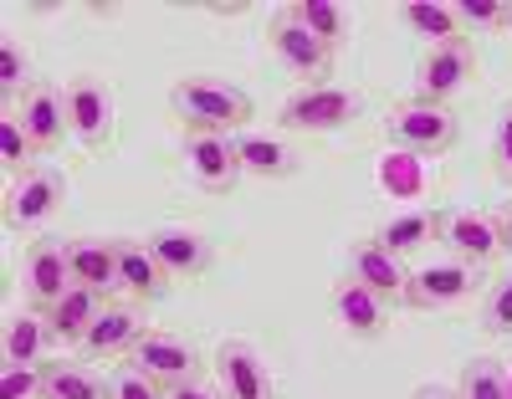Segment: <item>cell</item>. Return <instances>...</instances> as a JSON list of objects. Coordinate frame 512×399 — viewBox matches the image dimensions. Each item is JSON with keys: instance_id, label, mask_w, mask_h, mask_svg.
<instances>
[{"instance_id": "obj_1", "label": "cell", "mask_w": 512, "mask_h": 399, "mask_svg": "<svg viewBox=\"0 0 512 399\" xmlns=\"http://www.w3.org/2000/svg\"><path fill=\"white\" fill-rule=\"evenodd\" d=\"M169 108L190 133H241L251 123V98L221 77H180L169 87Z\"/></svg>"}, {"instance_id": "obj_2", "label": "cell", "mask_w": 512, "mask_h": 399, "mask_svg": "<svg viewBox=\"0 0 512 399\" xmlns=\"http://www.w3.org/2000/svg\"><path fill=\"white\" fill-rule=\"evenodd\" d=\"M384 133H390V144L415 154V159H441L451 154L456 144V113L446 103H425V98H405L390 108L384 118Z\"/></svg>"}, {"instance_id": "obj_3", "label": "cell", "mask_w": 512, "mask_h": 399, "mask_svg": "<svg viewBox=\"0 0 512 399\" xmlns=\"http://www.w3.org/2000/svg\"><path fill=\"white\" fill-rule=\"evenodd\" d=\"M359 113H364V98L354 87L323 82V87H297V93L277 108V123L287 133H333V128H349Z\"/></svg>"}, {"instance_id": "obj_4", "label": "cell", "mask_w": 512, "mask_h": 399, "mask_svg": "<svg viewBox=\"0 0 512 399\" xmlns=\"http://www.w3.org/2000/svg\"><path fill=\"white\" fill-rule=\"evenodd\" d=\"M267 47L272 57L292 72V77H303V87H323L333 77V47H323V41L297 21L292 11H282L272 26H267Z\"/></svg>"}, {"instance_id": "obj_5", "label": "cell", "mask_w": 512, "mask_h": 399, "mask_svg": "<svg viewBox=\"0 0 512 399\" xmlns=\"http://www.w3.org/2000/svg\"><path fill=\"white\" fill-rule=\"evenodd\" d=\"M62 200H67L62 169H47V164L26 169L21 180H11V190H6V231H36V226H47V220L62 210Z\"/></svg>"}, {"instance_id": "obj_6", "label": "cell", "mask_w": 512, "mask_h": 399, "mask_svg": "<svg viewBox=\"0 0 512 399\" xmlns=\"http://www.w3.org/2000/svg\"><path fill=\"white\" fill-rule=\"evenodd\" d=\"M67 123H72V139L98 154L113 144V87L93 72H82L67 82Z\"/></svg>"}, {"instance_id": "obj_7", "label": "cell", "mask_w": 512, "mask_h": 399, "mask_svg": "<svg viewBox=\"0 0 512 399\" xmlns=\"http://www.w3.org/2000/svg\"><path fill=\"white\" fill-rule=\"evenodd\" d=\"M477 272L482 266H466V261H431L410 272V287H405V307L415 313H441V307H456L477 292Z\"/></svg>"}, {"instance_id": "obj_8", "label": "cell", "mask_w": 512, "mask_h": 399, "mask_svg": "<svg viewBox=\"0 0 512 399\" xmlns=\"http://www.w3.org/2000/svg\"><path fill=\"white\" fill-rule=\"evenodd\" d=\"M472 77H477V52H472V41L425 47V57H420V67H415V98H425V103H451Z\"/></svg>"}, {"instance_id": "obj_9", "label": "cell", "mask_w": 512, "mask_h": 399, "mask_svg": "<svg viewBox=\"0 0 512 399\" xmlns=\"http://www.w3.org/2000/svg\"><path fill=\"white\" fill-rule=\"evenodd\" d=\"M185 169L205 195H226L241 180V159L231 133H185Z\"/></svg>"}, {"instance_id": "obj_10", "label": "cell", "mask_w": 512, "mask_h": 399, "mask_svg": "<svg viewBox=\"0 0 512 399\" xmlns=\"http://www.w3.org/2000/svg\"><path fill=\"white\" fill-rule=\"evenodd\" d=\"M21 287H26V297H31L36 313H47L52 302H62L67 287H72L67 241H57V236L31 241V251H26V261H21Z\"/></svg>"}, {"instance_id": "obj_11", "label": "cell", "mask_w": 512, "mask_h": 399, "mask_svg": "<svg viewBox=\"0 0 512 399\" xmlns=\"http://www.w3.org/2000/svg\"><path fill=\"white\" fill-rule=\"evenodd\" d=\"M328 313H333V323L344 328L349 338H364V343L390 333V302H384L379 292H369L359 277H344V282L333 287Z\"/></svg>"}, {"instance_id": "obj_12", "label": "cell", "mask_w": 512, "mask_h": 399, "mask_svg": "<svg viewBox=\"0 0 512 399\" xmlns=\"http://www.w3.org/2000/svg\"><path fill=\"white\" fill-rule=\"evenodd\" d=\"M128 364H134L139 374H149L159 389H175V384H185V379L200 374V353H195V343H185V338L144 333L139 348L128 353Z\"/></svg>"}, {"instance_id": "obj_13", "label": "cell", "mask_w": 512, "mask_h": 399, "mask_svg": "<svg viewBox=\"0 0 512 399\" xmlns=\"http://www.w3.org/2000/svg\"><path fill=\"white\" fill-rule=\"evenodd\" d=\"M16 118H21V128H26V139L36 144V154H57L62 139L72 133V123H67V87L36 82L31 93L21 98Z\"/></svg>"}, {"instance_id": "obj_14", "label": "cell", "mask_w": 512, "mask_h": 399, "mask_svg": "<svg viewBox=\"0 0 512 399\" xmlns=\"http://www.w3.org/2000/svg\"><path fill=\"white\" fill-rule=\"evenodd\" d=\"M149 246H154L159 266L169 272V282H200L210 272V261H216V246L190 226H159L149 236Z\"/></svg>"}, {"instance_id": "obj_15", "label": "cell", "mask_w": 512, "mask_h": 399, "mask_svg": "<svg viewBox=\"0 0 512 399\" xmlns=\"http://www.w3.org/2000/svg\"><path fill=\"white\" fill-rule=\"evenodd\" d=\"M216 374L226 384V399H272V369L246 338H226L216 348Z\"/></svg>"}, {"instance_id": "obj_16", "label": "cell", "mask_w": 512, "mask_h": 399, "mask_svg": "<svg viewBox=\"0 0 512 399\" xmlns=\"http://www.w3.org/2000/svg\"><path fill=\"white\" fill-rule=\"evenodd\" d=\"M149 328H144V318H139V307H103L98 313V323L88 328V338H82L77 348L88 353V359H128V353L139 348V338H144Z\"/></svg>"}, {"instance_id": "obj_17", "label": "cell", "mask_w": 512, "mask_h": 399, "mask_svg": "<svg viewBox=\"0 0 512 399\" xmlns=\"http://www.w3.org/2000/svg\"><path fill=\"white\" fill-rule=\"evenodd\" d=\"M441 246L451 251V261H466V266H487L502 251L492 215H472V210H456L441 220Z\"/></svg>"}, {"instance_id": "obj_18", "label": "cell", "mask_w": 512, "mask_h": 399, "mask_svg": "<svg viewBox=\"0 0 512 399\" xmlns=\"http://www.w3.org/2000/svg\"><path fill=\"white\" fill-rule=\"evenodd\" d=\"M118 241V277H123V292L134 302H159L169 292V272L159 266L154 246L139 241V236H113Z\"/></svg>"}, {"instance_id": "obj_19", "label": "cell", "mask_w": 512, "mask_h": 399, "mask_svg": "<svg viewBox=\"0 0 512 399\" xmlns=\"http://www.w3.org/2000/svg\"><path fill=\"white\" fill-rule=\"evenodd\" d=\"M67 261H72V287H93V292H118V241L103 236H72L67 241Z\"/></svg>"}, {"instance_id": "obj_20", "label": "cell", "mask_w": 512, "mask_h": 399, "mask_svg": "<svg viewBox=\"0 0 512 399\" xmlns=\"http://www.w3.org/2000/svg\"><path fill=\"white\" fill-rule=\"evenodd\" d=\"M349 277H359L369 292H379L390 307H400V302H405V287H410L405 261L390 256L384 246H374V241H359V246L349 251Z\"/></svg>"}, {"instance_id": "obj_21", "label": "cell", "mask_w": 512, "mask_h": 399, "mask_svg": "<svg viewBox=\"0 0 512 399\" xmlns=\"http://www.w3.org/2000/svg\"><path fill=\"white\" fill-rule=\"evenodd\" d=\"M236 159H241V174H256V180L297 174V149L287 139H272V133H236Z\"/></svg>"}, {"instance_id": "obj_22", "label": "cell", "mask_w": 512, "mask_h": 399, "mask_svg": "<svg viewBox=\"0 0 512 399\" xmlns=\"http://www.w3.org/2000/svg\"><path fill=\"white\" fill-rule=\"evenodd\" d=\"M103 307H108L103 292H93V287H67V297L47 307V328H52L57 343H82V338H88V328L98 323Z\"/></svg>"}, {"instance_id": "obj_23", "label": "cell", "mask_w": 512, "mask_h": 399, "mask_svg": "<svg viewBox=\"0 0 512 399\" xmlns=\"http://www.w3.org/2000/svg\"><path fill=\"white\" fill-rule=\"evenodd\" d=\"M441 210H405V215H390L384 226L369 236L374 246H384L390 256H410V251H420V246H431V241H441Z\"/></svg>"}, {"instance_id": "obj_24", "label": "cell", "mask_w": 512, "mask_h": 399, "mask_svg": "<svg viewBox=\"0 0 512 399\" xmlns=\"http://www.w3.org/2000/svg\"><path fill=\"white\" fill-rule=\"evenodd\" d=\"M400 21L415 31V36H425L431 47H451V41H472L466 36V26H461V16H456V6H425V0H410V6H400Z\"/></svg>"}, {"instance_id": "obj_25", "label": "cell", "mask_w": 512, "mask_h": 399, "mask_svg": "<svg viewBox=\"0 0 512 399\" xmlns=\"http://www.w3.org/2000/svg\"><path fill=\"white\" fill-rule=\"evenodd\" d=\"M41 399H113V379H103L88 364H47Z\"/></svg>"}, {"instance_id": "obj_26", "label": "cell", "mask_w": 512, "mask_h": 399, "mask_svg": "<svg viewBox=\"0 0 512 399\" xmlns=\"http://www.w3.org/2000/svg\"><path fill=\"white\" fill-rule=\"evenodd\" d=\"M297 21H303L323 47H344V41L354 36V16H349V6H333V0H303V6H287Z\"/></svg>"}, {"instance_id": "obj_27", "label": "cell", "mask_w": 512, "mask_h": 399, "mask_svg": "<svg viewBox=\"0 0 512 399\" xmlns=\"http://www.w3.org/2000/svg\"><path fill=\"white\" fill-rule=\"evenodd\" d=\"M47 313H21L6 323V364H41V338H47Z\"/></svg>"}, {"instance_id": "obj_28", "label": "cell", "mask_w": 512, "mask_h": 399, "mask_svg": "<svg viewBox=\"0 0 512 399\" xmlns=\"http://www.w3.org/2000/svg\"><path fill=\"white\" fill-rule=\"evenodd\" d=\"M456 399H512V379L497 359H472L461 369Z\"/></svg>"}, {"instance_id": "obj_29", "label": "cell", "mask_w": 512, "mask_h": 399, "mask_svg": "<svg viewBox=\"0 0 512 399\" xmlns=\"http://www.w3.org/2000/svg\"><path fill=\"white\" fill-rule=\"evenodd\" d=\"M31 159H36V144L26 139V128H21V118L11 108L6 118H0V169H6L11 180H21L26 169H36Z\"/></svg>"}, {"instance_id": "obj_30", "label": "cell", "mask_w": 512, "mask_h": 399, "mask_svg": "<svg viewBox=\"0 0 512 399\" xmlns=\"http://www.w3.org/2000/svg\"><path fill=\"white\" fill-rule=\"evenodd\" d=\"M31 62H26V47L16 36H6V47H0V98L6 103H16V98H26L31 93Z\"/></svg>"}, {"instance_id": "obj_31", "label": "cell", "mask_w": 512, "mask_h": 399, "mask_svg": "<svg viewBox=\"0 0 512 399\" xmlns=\"http://www.w3.org/2000/svg\"><path fill=\"white\" fill-rule=\"evenodd\" d=\"M466 36H502L512 31V6H497V0H461L456 6Z\"/></svg>"}, {"instance_id": "obj_32", "label": "cell", "mask_w": 512, "mask_h": 399, "mask_svg": "<svg viewBox=\"0 0 512 399\" xmlns=\"http://www.w3.org/2000/svg\"><path fill=\"white\" fill-rule=\"evenodd\" d=\"M47 364H6L0 369V399H41Z\"/></svg>"}, {"instance_id": "obj_33", "label": "cell", "mask_w": 512, "mask_h": 399, "mask_svg": "<svg viewBox=\"0 0 512 399\" xmlns=\"http://www.w3.org/2000/svg\"><path fill=\"white\" fill-rule=\"evenodd\" d=\"M482 328L512 338V277L492 282V292H487V302H482Z\"/></svg>"}, {"instance_id": "obj_34", "label": "cell", "mask_w": 512, "mask_h": 399, "mask_svg": "<svg viewBox=\"0 0 512 399\" xmlns=\"http://www.w3.org/2000/svg\"><path fill=\"white\" fill-rule=\"evenodd\" d=\"M492 174L502 185H512V103H502V113L492 123Z\"/></svg>"}, {"instance_id": "obj_35", "label": "cell", "mask_w": 512, "mask_h": 399, "mask_svg": "<svg viewBox=\"0 0 512 399\" xmlns=\"http://www.w3.org/2000/svg\"><path fill=\"white\" fill-rule=\"evenodd\" d=\"M113 399H164V389L149 374H139L134 364H128V369L113 374Z\"/></svg>"}, {"instance_id": "obj_36", "label": "cell", "mask_w": 512, "mask_h": 399, "mask_svg": "<svg viewBox=\"0 0 512 399\" xmlns=\"http://www.w3.org/2000/svg\"><path fill=\"white\" fill-rule=\"evenodd\" d=\"M164 399H226V394L210 389V384H200V379H185V384H175V389H164Z\"/></svg>"}, {"instance_id": "obj_37", "label": "cell", "mask_w": 512, "mask_h": 399, "mask_svg": "<svg viewBox=\"0 0 512 399\" xmlns=\"http://www.w3.org/2000/svg\"><path fill=\"white\" fill-rule=\"evenodd\" d=\"M492 226H497V241H502V251H512V205L492 210Z\"/></svg>"}, {"instance_id": "obj_38", "label": "cell", "mask_w": 512, "mask_h": 399, "mask_svg": "<svg viewBox=\"0 0 512 399\" xmlns=\"http://www.w3.org/2000/svg\"><path fill=\"white\" fill-rule=\"evenodd\" d=\"M410 399H456V389H441V384H420Z\"/></svg>"}, {"instance_id": "obj_39", "label": "cell", "mask_w": 512, "mask_h": 399, "mask_svg": "<svg viewBox=\"0 0 512 399\" xmlns=\"http://www.w3.org/2000/svg\"><path fill=\"white\" fill-rule=\"evenodd\" d=\"M241 11H246V6H205V16H221V21H226V16H241Z\"/></svg>"}]
</instances>
